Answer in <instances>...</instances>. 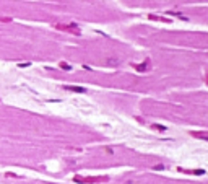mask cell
I'll return each instance as SVG.
<instances>
[{"label": "cell", "mask_w": 208, "mask_h": 184, "mask_svg": "<svg viewBox=\"0 0 208 184\" xmlns=\"http://www.w3.org/2000/svg\"><path fill=\"white\" fill-rule=\"evenodd\" d=\"M107 176H73V181L78 184H90V183H102L107 181Z\"/></svg>", "instance_id": "cell-1"}, {"label": "cell", "mask_w": 208, "mask_h": 184, "mask_svg": "<svg viewBox=\"0 0 208 184\" xmlns=\"http://www.w3.org/2000/svg\"><path fill=\"white\" fill-rule=\"evenodd\" d=\"M64 90L73 91V93H86V88H83V86H73V85H64Z\"/></svg>", "instance_id": "cell-2"}, {"label": "cell", "mask_w": 208, "mask_h": 184, "mask_svg": "<svg viewBox=\"0 0 208 184\" xmlns=\"http://www.w3.org/2000/svg\"><path fill=\"white\" fill-rule=\"evenodd\" d=\"M177 171L179 173H185V174H205V169H184V168H177Z\"/></svg>", "instance_id": "cell-3"}, {"label": "cell", "mask_w": 208, "mask_h": 184, "mask_svg": "<svg viewBox=\"0 0 208 184\" xmlns=\"http://www.w3.org/2000/svg\"><path fill=\"white\" fill-rule=\"evenodd\" d=\"M120 64V59H117V57H109V59H106V65H119Z\"/></svg>", "instance_id": "cell-4"}, {"label": "cell", "mask_w": 208, "mask_h": 184, "mask_svg": "<svg viewBox=\"0 0 208 184\" xmlns=\"http://www.w3.org/2000/svg\"><path fill=\"white\" fill-rule=\"evenodd\" d=\"M148 18L150 20H159V21H164V23H167V18H163V17H156V15H148Z\"/></svg>", "instance_id": "cell-5"}, {"label": "cell", "mask_w": 208, "mask_h": 184, "mask_svg": "<svg viewBox=\"0 0 208 184\" xmlns=\"http://www.w3.org/2000/svg\"><path fill=\"white\" fill-rule=\"evenodd\" d=\"M137 69V72H145L146 70V64H138V65H133Z\"/></svg>", "instance_id": "cell-6"}, {"label": "cell", "mask_w": 208, "mask_h": 184, "mask_svg": "<svg viewBox=\"0 0 208 184\" xmlns=\"http://www.w3.org/2000/svg\"><path fill=\"white\" fill-rule=\"evenodd\" d=\"M190 134L193 135V137H200L202 140H207V135H202L203 132H190Z\"/></svg>", "instance_id": "cell-7"}, {"label": "cell", "mask_w": 208, "mask_h": 184, "mask_svg": "<svg viewBox=\"0 0 208 184\" xmlns=\"http://www.w3.org/2000/svg\"><path fill=\"white\" fill-rule=\"evenodd\" d=\"M60 69H64V70L68 72V70H72V67H70L68 64H65V62H60Z\"/></svg>", "instance_id": "cell-8"}, {"label": "cell", "mask_w": 208, "mask_h": 184, "mask_svg": "<svg viewBox=\"0 0 208 184\" xmlns=\"http://www.w3.org/2000/svg\"><path fill=\"white\" fill-rule=\"evenodd\" d=\"M153 127H155V129H158V131H166V127H164V126H159V124H155V126H153Z\"/></svg>", "instance_id": "cell-9"}, {"label": "cell", "mask_w": 208, "mask_h": 184, "mask_svg": "<svg viewBox=\"0 0 208 184\" xmlns=\"http://www.w3.org/2000/svg\"><path fill=\"white\" fill-rule=\"evenodd\" d=\"M29 65H31L29 62H26V64H18V67H29Z\"/></svg>", "instance_id": "cell-10"}, {"label": "cell", "mask_w": 208, "mask_h": 184, "mask_svg": "<svg viewBox=\"0 0 208 184\" xmlns=\"http://www.w3.org/2000/svg\"><path fill=\"white\" fill-rule=\"evenodd\" d=\"M0 21H10V18H0Z\"/></svg>", "instance_id": "cell-11"}]
</instances>
